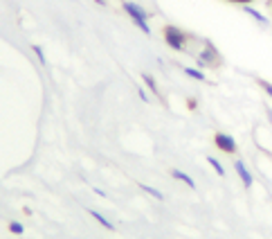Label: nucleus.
Masks as SVG:
<instances>
[{
  "label": "nucleus",
  "mask_w": 272,
  "mask_h": 239,
  "mask_svg": "<svg viewBox=\"0 0 272 239\" xmlns=\"http://www.w3.org/2000/svg\"><path fill=\"white\" fill-rule=\"evenodd\" d=\"M220 54L216 52V48L209 41H205V50L198 54V66L200 68H207V66H218Z\"/></svg>",
  "instance_id": "3"
},
{
  "label": "nucleus",
  "mask_w": 272,
  "mask_h": 239,
  "mask_svg": "<svg viewBox=\"0 0 272 239\" xmlns=\"http://www.w3.org/2000/svg\"><path fill=\"white\" fill-rule=\"evenodd\" d=\"M124 11L131 16V20L137 25V27L144 32V34H151V27H149V11L142 9L140 5L135 2H124Z\"/></svg>",
  "instance_id": "1"
},
{
  "label": "nucleus",
  "mask_w": 272,
  "mask_h": 239,
  "mask_svg": "<svg viewBox=\"0 0 272 239\" xmlns=\"http://www.w3.org/2000/svg\"><path fill=\"white\" fill-rule=\"evenodd\" d=\"M140 97H142V102H149V95H146L142 88H140Z\"/></svg>",
  "instance_id": "16"
},
{
  "label": "nucleus",
  "mask_w": 272,
  "mask_h": 239,
  "mask_svg": "<svg viewBox=\"0 0 272 239\" xmlns=\"http://www.w3.org/2000/svg\"><path fill=\"white\" fill-rule=\"evenodd\" d=\"M243 11H245V14H248V16H252V18L257 20V23H261V25H268V18L261 14V11H257V9H254V7H250V5H243Z\"/></svg>",
  "instance_id": "7"
},
{
  "label": "nucleus",
  "mask_w": 272,
  "mask_h": 239,
  "mask_svg": "<svg viewBox=\"0 0 272 239\" xmlns=\"http://www.w3.org/2000/svg\"><path fill=\"white\" fill-rule=\"evenodd\" d=\"M140 190L146 192V194H151L153 199H158V201H164V194H162L160 190H156V187H151V185H144V183H140Z\"/></svg>",
  "instance_id": "9"
},
{
  "label": "nucleus",
  "mask_w": 272,
  "mask_h": 239,
  "mask_svg": "<svg viewBox=\"0 0 272 239\" xmlns=\"http://www.w3.org/2000/svg\"><path fill=\"white\" fill-rule=\"evenodd\" d=\"M142 81L146 83V86H149V90L153 95H160V90H158V83H156V79L151 77V75H142Z\"/></svg>",
  "instance_id": "10"
},
{
  "label": "nucleus",
  "mask_w": 272,
  "mask_h": 239,
  "mask_svg": "<svg viewBox=\"0 0 272 239\" xmlns=\"http://www.w3.org/2000/svg\"><path fill=\"white\" fill-rule=\"evenodd\" d=\"M164 41L169 48H173L175 52H182L187 45V34L182 32V29L173 27V25H166L164 27Z\"/></svg>",
  "instance_id": "2"
},
{
  "label": "nucleus",
  "mask_w": 272,
  "mask_h": 239,
  "mask_svg": "<svg viewBox=\"0 0 272 239\" xmlns=\"http://www.w3.org/2000/svg\"><path fill=\"white\" fill-rule=\"evenodd\" d=\"M185 75H189V77H191V79H196V81H205L203 70H196V68H185Z\"/></svg>",
  "instance_id": "12"
},
{
  "label": "nucleus",
  "mask_w": 272,
  "mask_h": 239,
  "mask_svg": "<svg viewBox=\"0 0 272 239\" xmlns=\"http://www.w3.org/2000/svg\"><path fill=\"white\" fill-rule=\"evenodd\" d=\"M207 162H209V165H212V167H214V171H216V174L220 176V178H223V176H225V167L220 165V162L216 160L214 156H207Z\"/></svg>",
  "instance_id": "11"
},
{
  "label": "nucleus",
  "mask_w": 272,
  "mask_h": 239,
  "mask_svg": "<svg viewBox=\"0 0 272 239\" xmlns=\"http://www.w3.org/2000/svg\"><path fill=\"white\" fill-rule=\"evenodd\" d=\"M234 169H236L238 178H241V183H243L245 187H252L254 178H252V174H250V169L245 167V162H243V160H236V162H234Z\"/></svg>",
  "instance_id": "5"
},
{
  "label": "nucleus",
  "mask_w": 272,
  "mask_h": 239,
  "mask_svg": "<svg viewBox=\"0 0 272 239\" xmlns=\"http://www.w3.org/2000/svg\"><path fill=\"white\" fill-rule=\"evenodd\" d=\"M32 50H34V54L41 59V64H43V66L48 64V59H45V52H43V48H41V45H32Z\"/></svg>",
  "instance_id": "14"
},
{
  "label": "nucleus",
  "mask_w": 272,
  "mask_h": 239,
  "mask_svg": "<svg viewBox=\"0 0 272 239\" xmlns=\"http://www.w3.org/2000/svg\"><path fill=\"white\" fill-rule=\"evenodd\" d=\"M259 83H261V88H263V90H266V93H268V97L272 99V83H270V81H266V79H261V81H259Z\"/></svg>",
  "instance_id": "15"
},
{
  "label": "nucleus",
  "mask_w": 272,
  "mask_h": 239,
  "mask_svg": "<svg viewBox=\"0 0 272 239\" xmlns=\"http://www.w3.org/2000/svg\"><path fill=\"white\" fill-rule=\"evenodd\" d=\"M90 217H93V219H95V221H97V224H99V226H104V228H106V230H115V226H112V224H110V221H108V219H106V217H104V215H102V212H97V210H90Z\"/></svg>",
  "instance_id": "8"
},
{
  "label": "nucleus",
  "mask_w": 272,
  "mask_h": 239,
  "mask_svg": "<svg viewBox=\"0 0 272 239\" xmlns=\"http://www.w3.org/2000/svg\"><path fill=\"white\" fill-rule=\"evenodd\" d=\"M171 176H173L175 181H182L187 187H191V190H196V181H194V178H191L189 174H185V171H180V169H173V171H171Z\"/></svg>",
  "instance_id": "6"
},
{
  "label": "nucleus",
  "mask_w": 272,
  "mask_h": 239,
  "mask_svg": "<svg viewBox=\"0 0 272 239\" xmlns=\"http://www.w3.org/2000/svg\"><path fill=\"white\" fill-rule=\"evenodd\" d=\"M9 233L11 235H23L25 233L23 224H20V221H11V224H9Z\"/></svg>",
  "instance_id": "13"
},
{
  "label": "nucleus",
  "mask_w": 272,
  "mask_h": 239,
  "mask_svg": "<svg viewBox=\"0 0 272 239\" xmlns=\"http://www.w3.org/2000/svg\"><path fill=\"white\" fill-rule=\"evenodd\" d=\"M214 142H216V147H218L220 152H225V154H234V152H236V140H234L232 136H227V133H216Z\"/></svg>",
  "instance_id": "4"
},
{
  "label": "nucleus",
  "mask_w": 272,
  "mask_h": 239,
  "mask_svg": "<svg viewBox=\"0 0 272 239\" xmlns=\"http://www.w3.org/2000/svg\"><path fill=\"white\" fill-rule=\"evenodd\" d=\"M232 2H238V5H250L252 0H232Z\"/></svg>",
  "instance_id": "17"
}]
</instances>
